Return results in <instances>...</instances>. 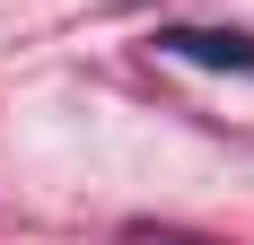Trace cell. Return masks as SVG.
<instances>
[{"instance_id": "1", "label": "cell", "mask_w": 254, "mask_h": 245, "mask_svg": "<svg viewBox=\"0 0 254 245\" xmlns=\"http://www.w3.org/2000/svg\"><path fill=\"white\" fill-rule=\"evenodd\" d=\"M158 53H176V61H193V70H237V79H254V35H237V26H167Z\"/></svg>"}]
</instances>
